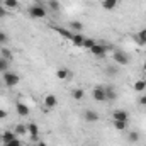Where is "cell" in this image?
Here are the masks:
<instances>
[{"label":"cell","mask_w":146,"mask_h":146,"mask_svg":"<svg viewBox=\"0 0 146 146\" xmlns=\"http://www.w3.org/2000/svg\"><path fill=\"white\" fill-rule=\"evenodd\" d=\"M112 60H114V63H117V65H121V66H127V65L131 63L129 54H127L126 51H122V49H115V51L112 53Z\"/></svg>","instance_id":"obj_1"},{"label":"cell","mask_w":146,"mask_h":146,"mask_svg":"<svg viewBox=\"0 0 146 146\" xmlns=\"http://www.w3.org/2000/svg\"><path fill=\"white\" fill-rule=\"evenodd\" d=\"M2 80H3V83H5V87L14 88L15 85H19L21 76H19L17 73H14V72H5V73H2Z\"/></svg>","instance_id":"obj_2"},{"label":"cell","mask_w":146,"mask_h":146,"mask_svg":"<svg viewBox=\"0 0 146 146\" xmlns=\"http://www.w3.org/2000/svg\"><path fill=\"white\" fill-rule=\"evenodd\" d=\"M29 15L33 19H44L46 17V9L39 3H34V5L29 7Z\"/></svg>","instance_id":"obj_3"},{"label":"cell","mask_w":146,"mask_h":146,"mask_svg":"<svg viewBox=\"0 0 146 146\" xmlns=\"http://www.w3.org/2000/svg\"><path fill=\"white\" fill-rule=\"evenodd\" d=\"M107 49H109V46H107V44L95 42V46L90 49V53H92L95 58H106V54H107Z\"/></svg>","instance_id":"obj_4"},{"label":"cell","mask_w":146,"mask_h":146,"mask_svg":"<svg viewBox=\"0 0 146 146\" xmlns=\"http://www.w3.org/2000/svg\"><path fill=\"white\" fill-rule=\"evenodd\" d=\"M92 97H94V100H97V102H107V97H106V87H102V85L94 87V90H92Z\"/></svg>","instance_id":"obj_5"},{"label":"cell","mask_w":146,"mask_h":146,"mask_svg":"<svg viewBox=\"0 0 146 146\" xmlns=\"http://www.w3.org/2000/svg\"><path fill=\"white\" fill-rule=\"evenodd\" d=\"M58 104H60V100L54 94H48L44 97V109H54Z\"/></svg>","instance_id":"obj_6"},{"label":"cell","mask_w":146,"mask_h":146,"mask_svg":"<svg viewBox=\"0 0 146 146\" xmlns=\"http://www.w3.org/2000/svg\"><path fill=\"white\" fill-rule=\"evenodd\" d=\"M27 134H29L31 141H37V138H39V126L36 122H29L27 124Z\"/></svg>","instance_id":"obj_7"},{"label":"cell","mask_w":146,"mask_h":146,"mask_svg":"<svg viewBox=\"0 0 146 146\" xmlns=\"http://www.w3.org/2000/svg\"><path fill=\"white\" fill-rule=\"evenodd\" d=\"M112 121H129V114L122 109H115L112 112Z\"/></svg>","instance_id":"obj_8"},{"label":"cell","mask_w":146,"mask_h":146,"mask_svg":"<svg viewBox=\"0 0 146 146\" xmlns=\"http://www.w3.org/2000/svg\"><path fill=\"white\" fill-rule=\"evenodd\" d=\"M83 119H85V122H97L99 121V114L92 109H87L83 112Z\"/></svg>","instance_id":"obj_9"},{"label":"cell","mask_w":146,"mask_h":146,"mask_svg":"<svg viewBox=\"0 0 146 146\" xmlns=\"http://www.w3.org/2000/svg\"><path fill=\"white\" fill-rule=\"evenodd\" d=\"M2 5H3L7 10H17V9L21 7V2H19V0H3Z\"/></svg>","instance_id":"obj_10"},{"label":"cell","mask_w":146,"mask_h":146,"mask_svg":"<svg viewBox=\"0 0 146 146\" xmlns=\"http://www.w3.org/2000/svg\"><path fill=\"white\" fill-rule=\"evenodd\" d=\"M100 5H102V9H104V10H114V9H117L119 0H102V2H100Z\"/></svg>","instance_id":"obj_11"},{"label":"cell","mask_w":146,"mask_h":146,"mask_svg":"<svg viewBox=\"0 0 146 146\" xmlns=\"http://www.w3.org/2000/svg\"><path fill=\"white\" fill-rule=\"evenodd\" d=\"M15 110H17V114L22 115V117L29 115V107H27L24 102H17V104H15Z\"/></svg>","instance_id":"obj_12"},{"label":"cell","mask_w":146,"mask_h":146,"mask_svg":"<svg viewBox=\"0 0 146 146\" xmlns=\"http://www.w3.org/2000/svg\"><path fill=\"white\" fill-rule=\"evenodd\" d=\"M73 42V46H76V48H82L83 46V41H85V37L82 36L80 33H73V36H72V39H70Z\"/></svg>","instance_id":"obj_13"},{"label":"cell","mask_w":146,"mask_h":146,"mask_svg":"<svg viewBox=\"0 0 146 146\" xmlns=\"http://www.w3.org/2000/svg\"><path fill=\"white\" fill-rule=\"evenodd\" d=\"M15 138H17V134H15L14 131H9V129H7V131H3V133H2V141H3V145H5V143H10V141H14Z\"/></svg>","instance_id":"obj_14"},{"label":"cell","mask_w":146,"mask_h":146,"mask_svg":"<svg viewBox=\"0 0 146 146\" xmlns=\"http://www.w3.org/2000/svg\"><path fill=\"white\" fill-rule=\"evenodd\" d=\"M133 88H134V92H138V94L145 92V90H146V80H145V78L136 80V82H134V85H133Z\"/></svg>","instance_id":"obj_15"},{"label":"cell","mask_w":146,"mask_h":146,"mask_svg":"<svg viewBox=\"0 0 146 146\" xmlns=\"http://www.w3.org/2000/svg\"><path fill=\"white\" fill-rule=\"evenodd\" d=\"M139 141V133L138 131H129L127 133V143L129 145H136Z\"/></svg>","instance_id":"obj_16"},{"label":"cell","mask_w":146,"mask_h":146,"mask_svg":"<svg viewBox=\"0 0 146 146\" xmlns=\"http://www.w3.org/2000/svg\"><path fill=\"white\" fill-rule=\"evenodd\" d=\"M112 124L117 131H126L129 126V121H112Z\"/></svg>","instance_id":"obj_17"},{"label":"cell","mask_w":146,"mask_h":146,"mask_svg":"<svg viewBox=\"0 0 146 146\" xmlns=\"http://www.w3.org/2000/svg\"><path fill=\"white\" fill-rule=\"evenodd\" d=\"M70 76V70H66V68H58L56 70V78L58 80H66Z\"/></svg>","instance_id":"obj_18"},{"label":"cell","mask_w":146,"mask_h":146,"mask_svg":"<svg viewBox=\"0 0 146 146\" xmlns=\"http://www.w3.org/2000/svg\"><path fill=\"white\" fill-rule=\"evenodd\" d=\"M72 97H73V100H83V97H85V92L82 90V88H73V92H72Z\"/></svg>","instance_id":"obj_19"},{"label":"cell","mask_w":146,"mask_h":146,"mask_svg":"<svg viewBox=\"0 0 146 146\" xmlns=\"http://www.w3.org/2000/svg\"><path fill=\"white\" fill-rule=\"evenodd\" d=\"M14 133H15L17 136H26V134H27V126H26V124H17L15 129H14Z\"/></svg>","instance_id":"obj_20"},{"label":"cell","mask_w":146,"mask_h":146,"mask_svg":"<svg viewBox=\"0 0 146 146\" xmlns=\"http://www.w3.org/2000/svg\"><path fill=\"white\" fill-rule=\"evenodd\" d=\"M106 97H107V102L109 100H115L117 99V92L112 87H106Z\"/></svg>","instance_id":"obj_21"},{"label":"cell","mask_w":146,"mask_h":146,"mask_svg":"<svg viewBox=\"0 0 146 146\" xmlns=\"http://www.w3.org/2000/svg\"><path fill=\"white\" fill-rule=\"evenodd\" d=\"M0 56H2V58H5V60H7V61H10V60H12V58H14V54H12V51H10V49H9V48H7V46H5V48H2V49H0Z\"/></svg>","instance_id":"obj_22"},{"label":"cell","mask_w":146,"mask_h":146,"mask_svg":"<svg viewBox=\"0 0 146 146\" xmlns=\"http://www.w3.org/2000/svg\"><path fill=\"white\" fill-rule=\"evenodd\" d=\"M70 27H72L73 33H82V31H83V24H82V22H78V21L70 22Z\"/></svg>","instance_id":"obj_23"},{"label":"cell","mask_w":146,"mask_h":146,"mask_svg":"<svg viewBox=\"0 0 146 146\" xmlns=\"http://www.w3.org/2000/svg\"><path fill=\"white\" fill-rule=\"evenodd\" d=\"M95 42H97L95 39H92V37H85V41H83V46H82V48H85V49H88V51H90V49L95 46Z\"/></svg>","instance_id":"obj_24"},{"label":"cell","mask_w":146,"mask_h":146,"mask_svg":"<svg viewBox=\"0 0 146 146\" xmlns=\"http://www.w3.org/2000/svg\"><path fill=\"white\" fill-rule=\"evenodd\" d=\"M136 41H138L141 46H145V44H146V29H141V31L138 33V36H136Z\"/></svg>","instance_id":"obj_25"},{"label":"cell","mask_w":146,"mask_h":146,"mask_svg":"<svg viewBox=\"0 0 146 146\" xmlns=\"http://www.w3.org/2000/svg\"><path fill=\"white\" fill-rule=\"evenodd\" d=\"M56 33H60L63 37H66V39H72V36H73V33H70V31H66V29H63V27H53Z\"/></svg>","instance_id":"obj_26"},{"label":"cell","mask_w":146,"mask_h":146,"mask_svg":"<svg viewBox=\"0 0 146 146\" xmlns=\"http://www.w3.org/2000/svg\"><path fill=\"white\" fill-rule=\"evenodd\" d=\"M9 63H10V61H7L5 58H2V56H0V73L9 72Z\"/></svg>","instance_id":"obj_27"},{"label":"cell","mask_w":146,"mask_h":146,"mask_svg":"<svg viewBox=\"0 0 146 146\" xmlns=\"http://www.w3.org/2000/svg\"><path fill=\"white\" fill-rule=\"evenodd\" d=\"M48 7H49L53 12H58V10H60V2H58V0H49Z\"/></svg>","instance_id":"obj_28"},{"label":"cell","mask_w":146,"mask_h":146,"mask_svg":"<svg viewBox=\"0 0 146 146\" xmlns=\"http://www.w3.org/2000/svg\"><path fill=\"white\" fill-rule=\"evenodd\" d=\"M7 42H9V36H7V33H5V31H0V44L5 46Z\"/></svg>","instance_id":"obj_29"},{"label":"cell","mask_w":146,"mask_h":146,"mask_svg":"<svg viewBox=\"0 0 146 146\" xmlns=\"http://www.w3.org/2000/svg\"><path fill=\"white\" fill-rule=\"evenodd\" d=\"M7 15H9V10H7L3 5H0V19H5Z\"/></svg>","instance_id":"obj_30"},{"label":"cell","mask_w":146,"mask_h":146,"mask_svg":"<svg viewBox=\"0 0 146 146\" xmlns=\"http://www.w3.org/2000/svg\"><path fill=\"white\" fill-rule=\"evenodd\" d=\"M3 146H22V143L19 141V138H15L14 141H10V143H5Z\"/></svg>","instance_id":"obj_31"},{"label":"cell","mask_w":146,"mask_h":146,"mask_svg":"<svg viewBox=\"0 0 146 146\" xmlns=\"http://www.w3.org/2000/svg\"><path fill=\"white\" fill-rule=\"evenodd\" d=\"M107 75H109V76H115V75H117V68H114V66H107Z\"/></svg>","instance_id":"obj_32"},{"label":"cell","mask_w":146,"mask_h":146,"mask_svg":"<svg viewBox=\"0 0 146 146\" xmlns=\"http://www.w3.org/2000/svg\"><path fill=\"white\" fill-rule=\"evenodd\" d=\"M138 104H139V106H143V107H146V95H139Z\"/></svg>","instance_id":"obj_33"},{"label":"cell","mask_w":146,"mask_h":146,"mask_svg":"<svg viewBox=\"0 0 146 146\" xmlns=\"http://www.w3.org/2000/svg\"><path fill=\"white\" fill-rule=\"evenodd\" d=\"M3 119H7V110L0 109V121H3Z\"/></svg>","instance_id":"obj_34"},{"label":"cell","mask_w":146,"mask_h":146,"mask_svg":"<svg viewBox=\"0 0 146 146\" xmlns=\"http://www.w3.org/2000/svg\"><path fill=\"white\" fill-rule=\"evenodd\" d=\"M36 146H48V145H46V141H37Z\"/></svg>","instance_id":"obj_35"},{"label":"cell","mask_w":146,"mask_h":146,"mask_svg":"<svg viewBox=\"0 0 146 146\" xmlns=\"http://www.w3.org/2000/svg\"><path fill=\"white\" fill-rule=\"evenodd\" d=\"M143 70H145V72H146V61H145V63H143Z\"/></svg>","instance_id":"obj_36"},{"label":"cell","mask_w":146,"mask_h":146,"mask_svg":"<svg viewBox=\"0 0 146 146\" xmlns=\"http://www.w3.org/2000/svg\"><path fill=\"white\" fill-rule=\"evenodd\" d=\"M2 2H3V0H0V5H2Z\"/></svg>","instance_id":"obj_37"}]
</instances>
